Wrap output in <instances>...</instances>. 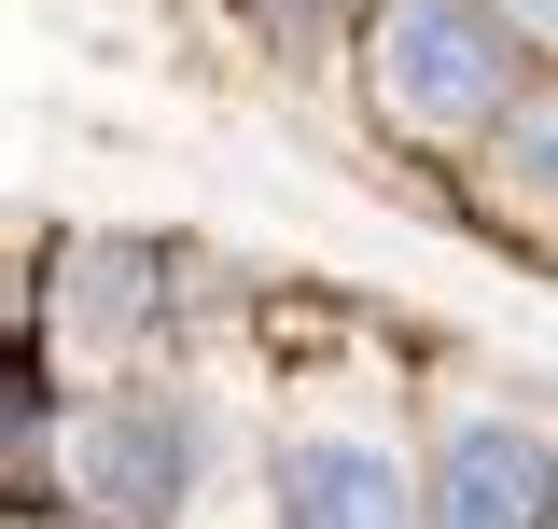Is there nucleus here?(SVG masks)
Segmentation results:
<instances>
[{"instance_id":"20e7f679","label":"nucleus","mask_w":558,"mask_h":529,"mask_svg":"<svg viewBox=\"0 0 558 529\" xmlns=\"http://www.w3.org/2000/svg\"><path fill=\"white\" fill-rule=\"evenodd\" d=\"M279 516L293 529H405V473L377 460V446H293Z\"/></svg>"},{"instance_id":"39448f33","label":"nucleus","mask_w":558,"mask_h":529,"mask_svg":"<svg viewBox=\"0 0 558 529\" xmlns=\"http://www.w3.org/2000/svg\"><path fill=\"white\" fill-rule=\"evenodd\" d=\"M70 334H84V348H112V334H140V293H154V264L140 251H70Z\"/></svg>"},{"instance_id":"0eeeda50","label":"nucleus","mask_w":558,"mask_h":529,"mask_svg":"<svg viewBox=\"0 0 558 529\" xmlns=\"http://www.w3.org/2000/svg\"><path fill=\"white\" fill-rule=\"evenodd\" d=\"M517 28H545V42H558V0H517Z\"/></svg>"},{"instance_id":"f257e3e1","label":"nucleus","mask_w":558,"mask_h":529,"mask_svg":"<svg viewBox=\"0 0 558 529\" xmlns=\"http://www.w3.org/2000/svg\"><path fill=\"white\" fill-rule=\"evenodd\" d=\"M502 57H488V28L461 0H391V28H377V98L405 112V126H475Z\"/></svg>"},{"instance_id":"f03ea898","label":"nucleus","mask_w":558,"mask_h":529,"mask_svg":"<svg viewBox=\"0 0 558 529\" xmlns=\"http://www.w3.org/2000/svg\"><path fill=\"white\" fill-rule=\"evenodd\" d=\"M84 502H112V516H182V488H196V418L182 404H112V418H84Z\"/></svg>"},{"instance_id":"7ed1b4c3","label":"nucleus","mask_w":558,"mask_h":529,"mask_svg":"<svg viewBox=\"0 0 558 529\" xmlns=\"http://www.w3.org/2000/svg\"><path fill=\"white\" fill-rule=\"evenodd\" d=\"M433 516L447 529H545V432H531V418H461Z\"/></svg>"},{"instance_id":"423d86ee","label":"nucleus","mask_w":558,"mask_h":529,"mask_svg":"<svg viewBox=\"0 0 558 529\" xmlns=\"http://www.w3.org/2000/svg\"><path fill=\"white\" fill-rule=\"evenodd\" d=\"M502 196H558V112H531V126H517V153H502Z\"/></svg>"}]
</instances>
